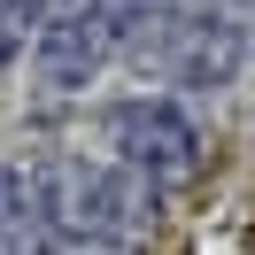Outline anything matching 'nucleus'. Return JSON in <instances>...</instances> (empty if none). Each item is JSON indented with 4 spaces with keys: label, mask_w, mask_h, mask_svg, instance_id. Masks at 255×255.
Instances as JSON below:
<instances>
[{
    "label": "nucleus",
    "mask_w": 255,
    "mask_h": 255,
    "mask_svg": "<svg viewBox=\"0 0 255 255\" xmlns=\"http://www.w3.org/2000/svg\"><path fill=\"white\" fill-rule=\"evenodd\" d=\"M248 54H255V39H248Z\"/></svg>",
    "instance_id": "nucleus-7"
},
{
    "label": "nucleus",
    "mask_w": 255,
    "mask_h": 255,
    "mask_svg": "<svg viewBox=\"0 0 255 255\" xmlns=\"http://www.w3.org/2000/svg\"><path fill=\"white\" fill-rule=\"evenodd\" d=\"M248 8H255V0H248Z\"/></svg>",
    "instance_id": "nucleus-8"
},
{
    "label": "nucleus",
    "mask_w": 255,
    "mask_h": 255,
    "mask_svg": "<svg viewBox=\"0 0 255 255\" xmlns=\"http://www.w3.org/2000/svg\"><path fill=\"white\" fill-rule=\"evenodd\" d=\"M0 255H54V224L39 209V178L0 162Z\"/></svg>",
    "instance_id": "nucleus-4"
},
{
    "label": "nucleus",
    "mask_w": 255,
    "mask_h": 255,
    "mask_svg": "<svg viewBox=\"0 0 255 255\" xmlns=\"http://www.w3.org/2000/svg\"><path fill=\"white\" fill-rule=\"evenodd\" d=\"M70 8H85V0H16V16L31 23V31H39L47 16H70Z\"/></svg>",
    "instance_id": "nucleus-6"
},
{
    "label": "nucleus",
    "mask_w": 255,
    "mask_h": 255,
    "mask_svg": "<svg viewBox=\"0 0 255 255\" xmlns=\"http://www.w3.org/2000/svg\"><path fill=\"white\" fill-rule=\"evenodd\" d=\"M101 16H109V31H116V47H131V39L147 31V23H162V16H186L193 0H93Z\"/></svg>",
    "instance_id": "nucleus-5"
},
{
    "label": "nucleus",
    "mask_w": 255,
    "mask_h": 255,
    "mask_svg": "<svg viewBox=\"0 0 255 255\" xmlns=\"http://www.w3.org/2000/svg\"><path fill=\"white\" fill-rule=\"evenodd\" d=\"M109 139H116V155H124V170L147 178V186H186L193 162H201V131H193V116L178 109V101H162V93L116 101Z\"/></svg>",
    "instance_id": "nucleus-2"
},
{
    "label": "nucleus",
    "mask_w": 255,
    "mask_h": 255,
    "mask_svg": "<svg viewBox=\"0 0 255 255\" xmlns=\"http://www.w3.org/2000/svg\"><path fill=\"white\" fill-rule=\"evenodd\" d=\"M109 54H116V31H109V16H101L93 0L70 8V16H47L31 31V62H39V85H47V93L93 85L101 70H109Z\"/></svg>",
    "instance_id": "nucleus-3"
},
{
    "label": "nucleus",
    "mask_w": 255,
    "mask_h": 255,
    "mask_svg": "<svg viewBox=\"0 0 255 255\" xmlns=\"http://www.w3.org/2000/svg\"><path fill=\"white\" fill-rule=\"evenodd\" d=\"M131 47H139L170 85H186V93H201V85H232L240 62H248V31L224 23V16H209V8H186V16L147 23Z\"/></svg>",
    "instance_id": "nucleus-1"
}]
</instances>
